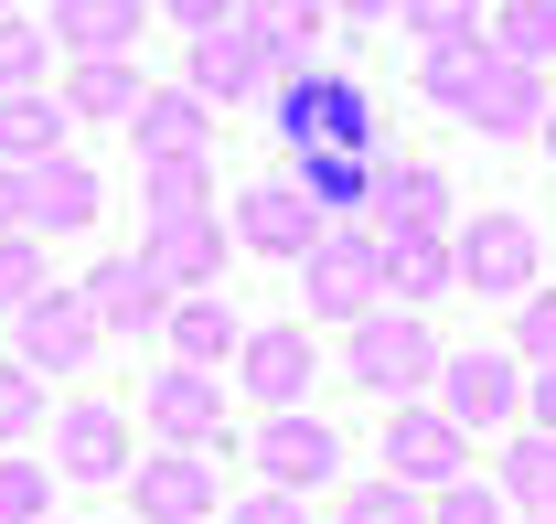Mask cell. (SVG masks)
Returning <instances> with one entry per match:
<instances>
[{
    "label": "cell",
    "instance_id": "1",
    "mask_svg": "<svg viewBox=\"0 0 556 524\" xmlns=\"http://www.w3.org/2000/svg\"><path fill=\"white\" fill-rule=\"evenodd\" d=\"M300 300H311V322H343V332L364 311H386V236L364 214H332L321 247L300 258Z\"/></svg>",
    "mask_w": 556,
    "mask_h": 524
},
{
    "label": "cell",
    "instance_id": "2",
    "mask_svg": "<svg viewBox=\"0 0 556 524\" xmlns=\"http://www.w3.org/2000/svg\"><path fill=\"white\" fill-rule=\"evenodd\" d=\"M268 108H278V139H289V150H364V161H375V108H364L353 75L300 65V75H278Z\"/></svg>",
    "mask_w": 556,
    "mask_h": 524
},
{
    "label": "cell",
    "instance_id": "3",
    "mask_svg": "<svg viewBox=\"0 0 556 524\" xmlns=\"http://www.w3.org/2000/svg\"><path fill=\"white\" fill-rule=\"evenodd\" d=\"M439 364H450V353H439V332L417 322V311H364V322H353V386L386 396V407L428 396Z\"/></svg>",
    "mask_w": 556,
    "mask_h": 524
},
{
    "label": "cell",
    "instance_id": "4",
    "mask_svg": "<svg viewBox=\"0 0 556 524\" xmlns=\"http://www.w3.org/2000/svg\"><path fill=\"white\" fill-rule=\"evenodd\" d=\"M471 471V428L439 407V396H407L396 417H386V482H407V492H450Z\"/></svg>",
    "mask_w": 556,
    "mask_h": 524
},
{
    "label": "cell",
    "instance_id": "5",
    "mask_svg": "<svg viewBox=\"0 0 556 524\" xmlns=\"http://www.w3.org/2000/svg\"><path fill=\"white\" fill-rule=\"evenodd\" d=\"M450 267H460V289H482V300H525L535 267H546V236H535L525 214H471V225L450 236Z\"/></svg>",
    "mask_w": 556,
    "mask_h": 524
},
{
    "label": "cell",
    "instance_id": "6",
    "mask_svg": "<svg viewBox=\"0 0 556 524\" xmlns=\"http://www.w3.org/2000/svg\"><path fill=\"white\" fill-rule=\"evenodd\" d=\"M225 225H236V247H247V258H268V267H300L311 247H321V225H332V214H321V203L300 194V183H247Z\"/></svg>",
    "mask_w": 556,
    "mask_h": 524
},
{
    "label": "cell",
    "instance_id": "7",
    "mask_svg": "<svg viewBox=\"0 0 556 524\" xmlns=\"http://www.w3.org/2000/svg\"><path fill=\"white\" fill-rule=\"evenodd\" d=\"M247 450H257V482H268V492H300V503H311V492L343 471V439H332L311 407H278V417L247 439Z\"/></svg>",
    "mask_w": 556,
    "mask_h": 524
},
{
    "label": "cell",
    "instance_id": "8",
    "mask_svg": "<svg viewBox=\"0 0 556 524\" xmlns=\"http://www.w3.org/2000/svg\"><path fill=\"white\" fill-rule=\"evenodd\" d=\"M97 311H86V289H43L33 311H11V353L33 364V375H75V364H97Z\"/></svg>",
    "mask_w": 556,
    "mask_h": 524
},
{
    "label": "cell",
    "instance_id": "9",
    "mask_svg": "<svg viewBox=\"0 0 556 524\" xmlns=\"http://www.w3.org/2000/svg\"><path fill=\"white\" fill-rule=\"evenodd\" d=\"M129 503H139V524H214V514H225L204 450H150L129 471Z\"/></svg>",
    "mask_w": 556,
    "mask_h": 524
},
{
    "label": "cell",
    "instance_id": "10",
    "mask_svg": "<svg viewBox=\"0 0 556 524\" xmlns=\"http://www.w3.org/2000/svg\"><path fill=\"white\" fill-rule=\"evenodd\" d=\"M139 417H150L172 450H204L214 460V439H225V386H214L204 364H161L150 396H139Z\"/></svg>",
    "mask_w": 556,
    "mask_h": 524
},
{
    "label": "cell",
    "instance_id": "11",
    "mask_svg": "<svg viewBox=\"0 0 556 524\" xmlns=\"http://www.w3.org/2000/svg\"><path fill=\"white\" fill-rule=\"evenodd\" d=\"M54 471H65V482H129L139 471L129 417H118L108 396H75L65 417H54Z\"/></svg>",
    "mask_w": 556,
    "mask_h": 524
},
{
    "label": "cell",
    "instance_id": "12",
    "mask_svg": "<svg viewBox=\"0 0 556 524\" xmlns=\"http://www.w3.org/2000/svg\"><path fill=\"white\" fill-rule=\"evenodd\" d=\"M139 258L161 267V289H172V300H193V289H214V278H225L236 225H225V214H172V225H150V247H139Z\"/></svg>",
    "mask_w": 556,
    "mask_h": 524
},
{
    "label": "cell",
    "instance_id": "13",
    "mask_svg": "<svg viewBox=\"0 0 556 524\" xmlns=\"http://www.w3.org/2000/svg\"><path fill=\"white\" fill-rule=\"evenodd\" d=\"M364 225L396 247V236H450V172H428V161H386L375 172V194H364Z\"/></svg>",
    "mask_w": 556,
    "mask_h": 524
},
{
    "label": "cell",
    "instance_id": "14",
    "mask_svg": "<svg viewBox=\"0 0 556 524\" xmlns=\"http://www.w3.org/2000/svg\"><path fill=\"white\" fill-rule=\"evenodd\" d=\"M439 407L482 439L503 417H525V364H514V353H450V364H439Z\"/></svg>",
    "mask_w": 556,
    "mask_h": 524
},
{
    "label": "cell",
    "instance_id": "15",
    "mask_svg": "<svg viewBox=\"0 0 556 524\" xmlns=\"http://www.w3.org/2000/svg\"><path fill=\"white\" fill-rule=\"evenodd\" d=\"M182 86H193L204 108H236V97H278V65L225 22V33H193V43H182Z\"/></svg>",
    "mask_w": 556,
    "mask_h": 524
},
{
    "label": "cell",
    "instance_id": "16",
    "mask_svg": "<svg viewBox=\"0 0 556 524\" xmlns=\"http://www.w3.org/2000/svg\"><path fill=\"white\" fill-rule=\"evenodd\" d=\"M460 118H471L482 139H535V129H546V75H535V65H503V54H482L471 97H460Z\"/></svg>",
    "mask_w": 556,
    "mask_h": 524
},
{
    "label": "cell",
    "instance_id": "17",
    "mask_svg": "<svg viewBox=\"0 0 556 524\" xmlns=\"http://www.w3.org/2000/svg\"><path fill=\"white\" fill-rule=\"evenodd\" d=\"M236 375H247V396L278 417V407H300V396H311L321 353H311V332H300V322H268V332H247V342H236Z\"/></svg>",
    "mask_w": 556,
    "mask_h": 524
},
{
    "label": "cell",
    "instance_id": "18",
    "mask_svg": "<svg viewBox=\"0 0 556 524\" xmlns=\"http://www.w3.org/2000/svg\"><path fill=\"white\" fill-rule=\"evenodd\" d=\"M54 97H65V118H75V129H129L150 86H139V65H129V54H75Z\"/></svg>",
    "mask_w": 556,
    "mask_h": 524
},
{
    "label": "cell",
    "instance_id": "19",
    "mask_svg": "<svg viewBox=\"0 0 556 524\" xmlns=\"http://www.w3.org/2000/svg\"><path fill=\"white\" fill-rule=\"evenodd\" d=\"M86 311H97V332H161L172 289H161L150 258H108V267H86Z\"/></svg>",
    "mask_w": 556,
    "mask_h": 524
},
{
    "label": "cell",
    "instance_id": "20",
    "mask_svg": "<svg viewBox=\"0 0 556 524\" xmlns=\"http://www.w3.org/2000/svg\"><path fill=\"white\" fill-rule=\"evenodd\" d=\"M236 33H247L278 75H300L321 54V33H332V0H236Z\"/></svg>",
    "mask_w": 556,
    "mask_h": 524
},
{
    "label": "cell",
    "instance_id": "21",
    "mask_svg": "<svg viewBox=\"0 0 556 524\" xmlns=\"http://www.w3.org/2000/svg\"><path fill=\"white\" fill-rule=\"evenodd\" d=\"M97 172H86V161H43V172H22V225H33V236H86V225H97Z\"/></svg>",
    "mask_w": 556,
    "mask_h": 524
},
{
    "label": "cell",
    "instance_id": "22",
    "mask_svg": "<svg viewBox=\"0 0 556 524\" xmlns=\"http://www.w3.org/2000/svg\"><path fill=\"white\" fill-rule=\"evenodd\" d=\"M129 139H139V161H193V150H214V108L193 97V86H150Z\"/></svg>",
    "mask_w": 556,
    "mask_h": 524
},
{
    "label": "cell",
    "instance_id": "23",
    "mask_svg": "<svg viewBox=\"0 0 556 524\" xmlns=\"http://www.w3.org/2000/svg\"><path fill=\"white\" fill-rule=\"evenodd\" d=\"M139 22H150V0H54V11H43V33H54L65 54H129Z\"/></svg>",
    "mask_w": 556,
    "mask_h": 524
},
{
    "label": "cell",
    "instance_id": "24",
    "mask_svg": "<svg viewBox=\"0 0 556 524\" xmlns=\"http://www.w3.org/2000/svg\"><path fill=\"white\" fill-rule=\"evenodd\" d=\"M65 97H43V86H33V97H0V161H11V172H43V161H65Z\"/></svg>",
    "mask_w": 556,
    "mask_h": 524
},
{
    "label": "cell",
    "instance_id": "25",
    "mask_svg": "<svg viewBox=\"0 0 556 524\" xmlns=\"http://www.w3.org/2000/svg\"><path fill=\"white\" fill-rule=\"evenodd\" d=\"M161 342H172V364H204V375H214V364H225V353H236L247 332H236V311H225L214 289H193V300H172Z\"/></svg>",
    "mask_w": 556,
    "mask_h": 524
},
{
    "label": "cell",
    "instance_id": "26",
    "mask_svg": "<svg viewBox=\"0 0 556 524\" xmlns=\"http://www.w3.org/2000/svg\"><path fill=\"white\" fill-rule=\"evenodd\" d=\"M450 278H460L450 267V236H396L386 247V311H428Z\"/></svg>",
    "mask_w": 556,
    "mask_h": 524
},
{
    "label": "cell",
    "instance_id": "27",
    "mask_svg": "<svg viewBox=\"0 0 556 524\" xmlns=\"http://www.w3.org/2000/svg\"><path fill=\"white\" fill-rule=\"evenodd\" d=\"M492 492L514 503V514L556 524V439L535 428V439H503V471H492Z\"/></svg>",
    "mask_w": 556,
    "mask_h": 524
},
{
    "label": "cell",
    "instance_id": "28",
    "mask_svg": "<svg viewBox=\"0 0 556 524\" xmlns=\"http://www.w3.org/2000/svg\"><path fill=\"white\" fill-rule=\"evenodd\" d=\"M482 43L503 54V65H535V75H546L556 65V0H503V11L482 22Z\"/></svg>",
    "mask_w": 556,
    "mask_h": 524
},
{
    "label": "cell",
    "instance_id": "29",
    "mask_svg": "<svg viewBox=\"0 0 556 524\" xmlns=\"http://www.w3.org/2000/svg\"><path fill=\"white\" fill-rule=\"evenodd\" d=\"M289 183L321 203V214H364V194H375V161H364V150H300V172H289Z\"/></svg>",
    "mask_w": 556,
    "mask_h": 524
},
{
    "label": "cell",
    "instance_id": "30",
    "mask_svg": "<svg viewBox=\"0 0 556 524\" xmlns=\"http://www.w3.org/2000/svg\"><path fill=\"white\" fill-rule=\"evenodd\" d=\"M139 203H150V225H172V214H214V161H139Z\"/></svg>",
    "mask_w": 556,
    "mask_h": 524
},
{
    "label": "cell",
    "instance_id": "31",
    "mask_svg": "<svg viewBox=\"0 0 556 524\" xmlns=\"http://www.w3.org/2000/svg\"><path fill=\"white\" fill-rule=\"evenodd\" d=\"M54 460H33V450H0V524H54Z\"/></svg>",
    "mask_w": 556,
    "mask_h": 524
},
{
    "label": "cell",
    "instance_id": "32",
    "mask_svg": "<svg viewBox=\"0 0 556 524\" xmlns=\"http://www.w3.org/2000/svg\"><path fill=\"white\" fill-rule=\"evenodd\" d=\"M43 75H54V33L11 11V22H0V97H33Z\"/></svg>",
    "mask_w": 556,
    "mask_h": 524
},
{
    "label": "cell",
    "instance_id": "33",
    "mask_svg": "<svg viewBox=\"0 0 556 524\" xmlns=\"http://www.w3.org/2000/svg\"><path fill=\"white\" fill-rule=\"evenodd\" d=\"M482 54H492V43H428V54H417V97L460 118V97H471V75H482Z\"/></svg>",
    "mask_w": 556,
    "mask_h": 524
},
{
    "label": "cell",
    "instance_id": "34",
    "mask_svg": "<svg viewBox=\"0 0 556 524\" xmlns=\"http://www.w3.org/2000/svg\"><path fill=\"white\" fill-rule=\"evenodd\" d=\"M43 289H54V278H43V236H33V225H11V236H0V322H11V311H33Z\"/></svg>",
    "mask_w": 556,
    "mask_h": 524
},
{
    "label": "cell",
    "instance_id": "35",
    "mask_svg": "<svg viewBox=\"0 0 556 524\" xmlns=\"http://www.w3.org/2000/svg\"><path fill=\"white\" fill-rule=\"evenodd\" d=\"M43 417H54V407H43V375H33L22 353H0V439L22 450V439H33Z\"/></svg>",
    "mask_w": 556,
    "mask_h": 524
},
{
    "label": "cell",
    "instance_id": "36",
    "mask_svg": "<svg viewBox=\"0 0 556 524\" xmlns=\"http://www.w3.org/2000/svg\"><path fill=\"white\" fill-rule=\"evenodd\" d=\"M396 22H407L417 43H482V0H396Z\"/></svg>",
    "mask_w": 556,
    "mask_h": 524
},
{
    "label": "cell",
    "instance_id": "37",
    "mask_svg": "<svg viewBox=\"0 0 556 524\" xmlns=\"http://www.w3.org/2000/svg\"><path fill=\"white\" fill-rule=\"evenodd\" d=\"M343 524H428V492H407V482H353L343 492Z\"/></svg>",
    "mask_w": 556,
    "mask_h": 524
},
{
    "label": "cell",
    "instance_id": "38",
    "mask_svg": "<svg viewBox=\"0 0 556 524\" xmlns=\"http://www.w3.org/2000/svg\"><path fill=\"white\" fill-rule=\"evenodd\" d=\"M428 524H514V503H503L492 482H471V471H460L450 492H428Z\"/></svg>",
    "mask_w": 556,
    "mask_h": 524
},
{
    "label": "cell",
    "instance_id": "39",
    "mask_svg": "<svg viewBox=\"0 0 556 524\" xmlns=\"http://www.w3.org/2000/svg\"><path fill=\"white\" fill-rule=\"evenodd\" d=\"M514 353H535V375L556 364V289H546V278L514 300Z\"/></svg>",
    "mask_w": 556,
    "mask_h": 524
},
{
    "label": "cell",
    "instance_id": "40",
    "mask_svg": "<svg viewBox=\"0 0 556 524\" xmlns=\"http://www.w3.org/2000/svg\"><path fill=\"white\" fill-rule=\"evenodd\" d=\"M225 524H311V514H300V492H268V482H257V492H247Z\"/></svg>",
    "mask_w": 556,
    "mask_h": 524
},
{
    "label": "cell",
    "instance_id": "41",
    "mask_svg": "<svg viewBox=\"0 0 556 524\" xmlns=\"http://www.w3.org/2000/svg\"><path fill=\"white\" fill-rule=\"evenodd\" d=\"M150 11H172V22H182V43H193V33H225V22H236V0H150Z\"/></svg>",
    "mask_w": 556,
    "mask_h": 524
},
{
    "label": "cell",
    "instance_id": "42",
    "mask_svg": "<svg viewBox=\"0 0 556 524\" xmlns=\"http://www.w3.org/2000/svg\"><path fill=\"white\" fill-rule=\"evenodd\" d=\"M11 225H22V172L0 161V236H11Z\"/></svg>",
    "mask_w": 556,
    "mask_h": 524
},
{
    "label": "cell",
    "instance_id": "43",
    "mask_svg": "<svg viewBox=\"0 0 556 524\" xmlns=\"http://www.w3.org/2000/svg\"><path fill=\"white\" fill-rule=\"evenodd\" d=\"M332 22H396V0H332Z\"/></svg>",
    "mask_w": 556,
    "mask_h": 524
},
{
    "label": "cell",
    "instance_id": "44",
    "mask_svg": "<svg viewBox=\"0 0 556 524\" xmlns=\"http://www.w3.org/2000/svg\"><path fill=\"white\" fill-rule=\"evenodd\" d=\"M535 428H546V439H556V364H546V375H535Z\"/></svg>",
    "mask_w": 556,
    "mask_h": 524
},
{
    "label": "cell",
    "instance_id": "45",
    "mask_svg": "<svg viewBox=\"0 0 556 524\" xmlns=\"http://www.w3.org/2000/svg\"><path fill=\"white\" fill-rule=\"evenodd\" d=\"M535 139H546V150H556V97H546V129H535Z\"/></svg>",
    "mask_w": 556,
    "mask_h": 524
},
{
    "label": "cell",
    "instance_id": "46",
    "mask_svg": "<svg viewBox=\"0 0 556 524\" xmlns=\"http://www.w3.org/2000/svg\"><path fill=\"white\" fill-rule=\"evenodd\" d=\"M11 11H22V0H0V22H11Z\"/></svg>",
    "mask_w": 556,
    "mask_h": 524
},
{
    "label": "cell",
    "instance_id": "47",
    "mask_svg": "<svg viewBox=\"0 0 556 524\" xmlns=\"http://www.w3.org/2000/svg\"><path fill=\"white\" fill-rule=\"evenodd\" d=\"M525 524H535V514H525Z\"/></svg>",
    "mask_w": 556,
    "mask_h": 524
}]
</instances>
